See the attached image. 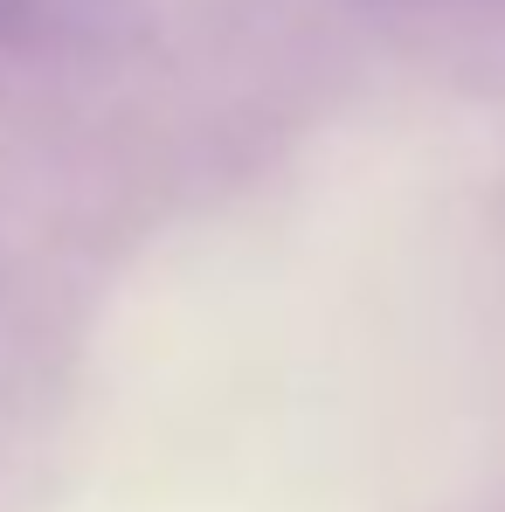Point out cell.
<instances>
[{
	"mask_svg": "<svg viewBox=\"0 0 505 512\" xmlns=\"http://www.w3.org/2000/svg\"><path fill=\"white\" fill-rule=\"evenodd\" d=\"M7 14H14V0H0V21H7Z\"/></svg>",
	"mask_w": 505,
	"mask_h": 512,
	"instance_id": "6da1fadb",
	"label": "cell"
}]
</instances>
